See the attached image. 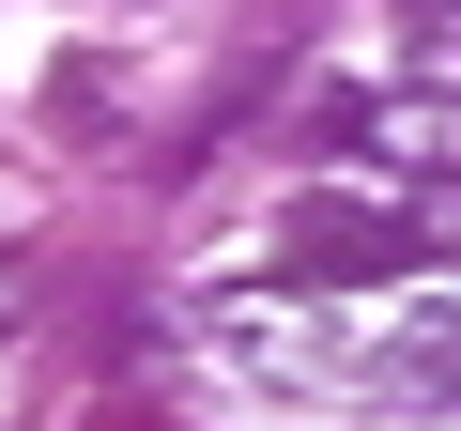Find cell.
I'll list each match as a JSON object with an SVG mask.
<instances>
[{
    "label": "cell",
    "instance_id": "obj_1",
    "mask_svg": "<svg viewBox=\"0 0 461 431\" xmlns=\"http://www.w3.org/2000/svg\"><path fill=\"white\" fill-rule=\"evenodd\" d=\"M415 262H430L415 216H400V200H339V185L293 200L277 232H262V278H277V293H384V278H415Z\"/></svg>",
    "mask_w": 461,
    "mask_h": 431
},
{
    "label": "cell",
    "instance_id": "obj_2",
    "mask_svg": "<svg viewBox=\"0 0 461 431\" xmlns=\"http://www.w3.org/2000/svg\"><path fill=\"white\" fill-rule=\"evenodd\" d=\"M400 62L430 93H461V0H415V16H400Z\"/></svg>",
    "mask_w": 461,
    "mask_h": 431
},
{
    "label": "cell",
    "instance_id": "obj_3",
    "mask_svg": "<svg viewBox=\"0 0 461 431\" xmlns=\"http://www.w3.org/2000/svg\"><path fill=\"white\" fill-rule=\"evenodd\" d=\"M0 324H16V262H0Z\"/></svg>",
    "mask_w": 461,
    "mask_h": 431
}]
</instances>
